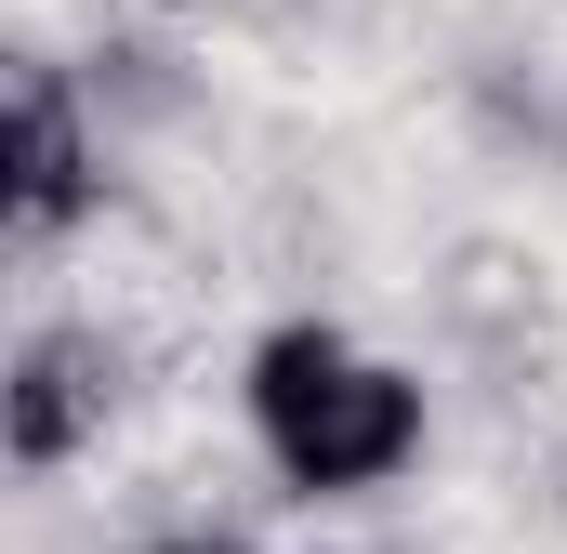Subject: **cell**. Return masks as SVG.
<instances>
[{
  "instance_id": "1",
  "label": "cell",
  "mask_w": 567,
  "mask_h": 554,
  "mask_svg": "<svg viewBox=\"0 0 567 554\" xmlns=\"http://www.w3.org/2000/svg\"><path fill=\"white\" fill-rule=\"evenodd\" d=\"M238 435L290 502H383L396 475H423L435 397L343 317H265L238 357Z\"/></svg>"
},
{
  "instance_id": "6",
  "label": "cell",
  "mask_w": 567,
  "mask_h": 554,
  "mask_svg": "<svg viewBox=\"0 0 567 554\" xmlns=\"http://www.w3.org/2000/svg\"><path fill=\"white\" fill-rule=\"evenodd\" d=\"M555 529H567V449H555Z\"/></svg>"
},
{
  "instance_id": "3",
  "label": "cell",
  "mask_w": 567,
  "mask_h": 554,
  "mask_svg": "<svg viewBox=\"0 0 567 554\" xmlns=\"http://www.w3.org/2000/svg\"><path fill=\"white\" fill-rule=\"evenodd\" d=\"M120 422V343L93 317H27L0 357V449L13 475H66L80 449H106Z\"/></svg>"
},
{
  "instance_id": "4",
  "label": "cell",
  "mask_w": 567,
  "mask_h": 554,
  "mask_svg": "<svg viewBox=\"0 0 567 554\" xmlns=\"http://www.w3.org/2000/svg\"><path fill=\"white\" fill-rule=\"evenodd\" d=\"M133 554H251L238 529H158V542H133Z\"/></svg>"
},
{
  "instance_id": "5",
  "label": "cell",
  "mask_w": 567,
  "mask_h": 554,
  "mask_svg": "<svg viewBox=\"0 0 567 554\" xmlns=\"http://www.w3.org/2000/svg\"><path fill=\"white\" fill-rule=\"evenodd\" d=\"M158 13H238V0H158Z\"/></svg>"
},
{
  "instance_id": "2",
  "label": "cell",
  "mask_w": 567,
  "mask_h": 554,
  "mask_svg": "<svg viewBox=\"0 0 567 554\" xmlns=\"http://www.w3.org/2000/svg\"><path fill=\"white\" fill-rule=\"evenodd\" d=\"M93 198H106V106L80 66L27 53L0 93V212H13V238H66Z\"/></svg>"
}]
</instances>
